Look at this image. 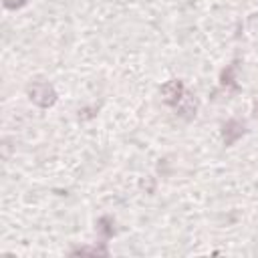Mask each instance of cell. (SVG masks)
I'll return each instance as SVG.
<instances>
[{"instance_id": "cell-1", "label": "cell", "mask_w": 258, "mask_h": 258, "mask_svg": "<svg viewBox=\"0 0 258 258\" xmlns=\"http://www.w3.org/2000/svg\"><path fill=\"white\" fill-rule=\"evenodd\" d=\"M28 93H30V99L34 101V103H38L40 107H48V105H52L54 103V91L46 85V83H36V85H32L30 89H28Z\"/></svg>"}, {"instance_id": "cell-2", "label": "cell", "mask_w": 258, "mask_h": 258, "mask_svg": "<svg viewBox=\"0 0 258 258\" xmlns=\"http://www.w3.org/2000/svg\"><path fill=\"white\" fill-rule=\"evenodd\" d=\"M181 91H183V87H181L179 81H171V83H167V85L161 87V93H163V97H165L167 103H175L179 99Z\"/></svg>"}]
</instances>
